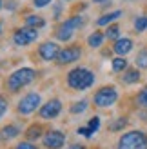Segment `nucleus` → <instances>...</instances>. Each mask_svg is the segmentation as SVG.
<instances>
[{
  "instance_id": "7",
  "label": "nucleus",
  "mask_w": 147,
  "mask_h": 149,
  "mask_svg": "<svg viewBox=\"0 0 147 149\" xmlns=\"http://www.w3.org/2000/svg\"><path fill=\"white\" fill-rule=\"evenodd\" d=\"M36 38H38V31L33 27H22V29H17L13 35V44L15 46H29V44H33Z\"/></svg>"
},
{
  "instance_id": "27",
  "label": "nucleus",
  "mask_w": 147,
  "mask_h": 149,
  "mask_svg": "<svg viewBox=\"0 0 147 149\" xmlns=\"http://www.w3.org/2000/svg\"><path fill=\"white\" fill-rule=\"evenodd\" d=\"M6 111H7V100H6V96L0 95V118L4 116Z\"/></svg>"
},
{
  "instance_id": "30",
  "label": "nucleus",
  "mask_w": 147,
  "mask_h": 149,
  "mask_svg": "<svg viewBox=\"0 0 147 149\" xmlns=\"http://www.w3.org/2000/svg\"><path fill=\"white\" fill-rule=\"evenodd\" d=\"M49 2H53V0H35L33 6H35V7H46Z\"/></svg>"
},
{
  "instance_id": "32",
  "label": "nucleus",
  "mask_w": 147,
  "mask_h": 149,
  "mask_svg": "<svg viewBox=\"0 0 147 149\" xmlns=\"http://www.w3.org/2000/svg\"><path fill=\"white\" fill-rule=\"evenodd\" d=\"M93 2H96V4H105V2H109V0H93Z\"/></svg>"
},
{
  "instance_id": "5",
  "label": "nucleus",
  "mask_w": 147,
  "mask_h": 149,
  "mask_svg": "<svg viewBox=\"0 0 147 149\" xmlns=\"http://www.w3.org/2000/svg\"><path fill=\"white\" fill-rule=\"evenodd\" d=\"M84 26V17H71L64 22V24L58 27V31H56V38L58 40H62V42H67L73 35H75V31L78 27H82Z\"/></svg>"
},
{
  "instance_id": "4",
  "label": "nucleus",
  "mask_w": 147,
  "mask_h": 149,
  "mask_svg": "<svg viewBox=\"0 0 147 149\" xmlns=\"http://www.w3.org/2000/svg\"><path fill=\"white\" fill-rule=\"evenodd\" d=\"M118 100V91H116L114 86H104L100 87L96 93H94V106L96 107H111L113 104Z\"/></svg>"
},
{
  "instance_id": "22",
  "label": "nucleus",
  "mask_w": 147,
  "mask_h": 149,
  "mask_svg": "<svg viewBox=\"0 0 147 149\" xmlns=\"http://www.w3.org/2000/svg\"><path fill=\"white\" fill-rule=\"evenodd\" d=\"M87 109V100H80V102H75L73 106L69 107V111L73 115H80V113H84V111Z\"/></svg>"
},
{
  "instance_id": "25",
  "label": "nucleus",
  "mask_w": 147,
  "mask_h": 149,
  "mask_svg": "<svg viewBox=\"0 0 147 149\" xmlns=\"http://www.w3.org/2000/svg\"><path fill=\"white\" fill-rule=\"evenodd\" d=\"M136 102L140 104L142 107H147V87H144L140 93H138V98H136Z\"/></svg>"
},
{
  "instance_id": "13",
  "label": "nucleus",
  "mask_w": 147,
  "mask_h": 149,
  "mask_svg": "<svg viewBox=\"0 0 147 149\" xmlns=\"http://www.w3.org/2000/svg\"><path fill=\"white\" fill-rule=\"evenodd\" d=\"M18 135H20V127L15 124H7L0 129V140H4V142H9V140L17 138Z\"/></svg>"
},
{
  "instance_id": "3",
  "label": "nucleus",
  "mask_w": 147,
  "mask_h": 149,
  "mask_svg": "<svg viewBox=\"0 0 147 149\" xmlns=\"http://www.w3.org/2000/svg\"><path fill=\"white\" fill-rule=\"evenodd\" d=\"M118 149H147V135L144 131L123 133L118 140Z\"/></svg>"
},
{
  "instance_id": "21",
  "label": "nucleus",
  "mask_w": 147,
  "mask_h": 149,
  "mask_svg": "<svg viewBox=\"0 0 147 149\" xmlns=\"http://www.w3.org/2000/svg\"><path fill=\"white\" fill-rule=\"evenodd\" d=\"M126 125H127V118L126 116H120V118H116L114 122L109 124V131H122Z\"/></svg>"
},
{
  "instance_id": "6",
  "label": "nucleus",
  "mask_w": 147,
  "mask_h": 149,
  "mask_svg": "<svg viewBox=\"0 0 147 149\" xmlns=\"http://www.w3.org/2000/svg\"><path fill=\"white\" fill-rule=\"evenodd\" d=\"M40 104H42V100H40L38 93H27L24 98L18 102L17 111L20 115H31V113H35V111L40 107Z\"/></svg>"
},
{
  "instance_id": "23",
  "label": "nucleus",
  "mask_w": 147,
  "mask_h": 149,
  "mask_svg": "<svg viewBox=\"0 0 147 149\" xmlns=\"http://www.w3.org/2000/svg\"><path fill=\"white\" fill-rule=\"evenodd\" d=\"M147 29V17H136L135 18V31L142 33Z\"/></svg>"
},
{
  "instance_id": "26",
  "label": "nucleus",
  "mask_w": 147,
  "mask_h": 149,
  "mask_svg": "<svg viewBox=\"0 0 147 149\" xmlns=\"http://www.w3.org/2000/svg\"><path fill=\"white\" fill-rule=\"evenodd\" d=\"M87 127H89L91 133H96L98 127H100V118H98V116H93L91 120H89V124H87Z\"/></svg>"
},
{
  "instance_id": "14",
  "label": "nucleus",
  "mask_w": 147,
  "mask_h": 149,
  "mask_svg": "<svg viewBox=\"0 0 147 149\" xmlns=\"http://www.w3.org/2000/svg\"><path fill=\"white\" fill-rule=\"evenodd\" d=\"M140 80V69H126V73H123V77H122V82L123 84H127V86H131V84H136V82Z\"/></svg>"
},
{
  "instance_id": "24",
  "label": "nucleus",
  "mask_w": 147,
  "mask_h": 149,
  "mask_svg": "<svg viewBox=\"0 0 147 149\" xmlns=\"http://www.w3.org/2000/svg\"><path fill=\"white\" fill-rule=\"evenodd\" d=\"M118 36H120V27L118 26H109L107 27L105 38H109V40H118Z\"/></svg>"
},
{
  "instance_id": "31",
  "label": "nucleus",
  "mask_w": 147,
  "mask_h": 149,
  "mask_svg": "<svg viewBox=\"0 0 147 149\" xmlns=\"http://www.w3.org/2000/svg\"><path fill=\"white\" fill-rule=\"evenodd\" d=\"M65 149H85V146H82V144H73V146L65 147Z\"/></svg>"
},
{
  "instance_id": "16",
  "label": "nucleus",
  "mask_w": 147,
  "mask_h": 149,
  "mask_svg": "<svg viewBox=\"0 0 147 149\" xmlns=\"http://www.w3.org/2000/svg\"><path fill=\"white\" fill-rule=\"evenodd\" d=\"M104 40H105V35H104V33L94 31V33H91V35H89V38H87V44H89V47L98 49L102 44H104Z\"/></svg>"
},
{
  "instance_id": "2",
  "label": "nucleus",
  "mask_w": 147,
  "mask_h": 149,
  "mask_svg": "<svg viewBox=\"0 0 147 149\" xmlns=\"http://www.w3.org/2000/svg\"><path fill=\"white\" fill-rule=\"evenodd\" d=\"M35 78H36V71L33 68H20V69L13 71L9 74V78L6 82V87H7L9 93H17L22 87L29 86Z\"/></svg>"
},
{
  "instance_id": "10",
  "label": "nucleus",
  "mask_w": 147,
  "mask_h": 149,
  "mask_svg": "<svg viewBox=\"0 0 147 149\" xmlns=\"http://www.w3.org/2000/svg\"><path fill=\"white\" fill-rule=\"evenodd\" d=\"M42 144L46 149H60L65 144V135L62 131H49V133L44 135Z\"/></svg>"
},
{
  "instance_id": "28",
  "label": "nucleus",
  "mask_w": 147,
  "mask_h": 149,
  "mask_svg": "<svg viewBox=\"0 0 147 149\" xmlns=\"http://www.w3.org/2000/svg\"><path fill=\"white\" fill-rule=\"evenodd\" d=\"M15 149H38V147L33 146L31 142H20V144L15 146Z\"/></svg>"
},
{
  "instance_id": "34",
  "label": "nucleus",
  "mask_w": 147,
  "mask_h": 149,
  "mask_svg": "<svg viewBox=\"0 0 147 149\" xmlns=\"http://www.w3.org/2000/svg\"><path fill=\"white\" fill-rule=\"evenodd\" d=\"M0 7H2V0H0Z\"/></svg>"
},
{
  "instance_id": "18",
  "label": "nucleus",
  "mask_w": 147,
  "mask_h": 149,
  "mask_svg": "<svg viewBox=\"0 0 147 149\" xmlns=\"http://www.w3.org/2000/svg\"><path fill=\"white\" fill-rule=\"evenodd\" d=\"M111 65H113V71L114 73H123V71L127 69V60L123 56H116V58H113Z\"/></svg>"
},
{
  "instance_id": "1",
  "label": "nucleus",
  "mask_w": 147,
  "mask_h": 149,
  "mask_svg": "<svg viewBox=\"0 0 147 149\" xmlns=\"http://www.w3.org/2000/svg\"><path fill=\"white\" fill-rule=\"evenodd\" d=\"M94 84V74L87 68H75L67 73V86L75 91H85Z\"/></svg>"
},
{
  "instance_id": "17",
  "label": "nucleus",
  "mask_w": 147,
  "mask_h": 149,
  "mask_svg": "<svg viewBox=\"0 0 147 149\" xmlns=\"http://www.w3.org/2000/svg\"><path fill=\"white\" fill-rule=\"evenodd\" d=\"M46 26V20L42 17H36V15H29L26 17V27H33V29H40Z\"/></svg>"
},
{
  "instance_id": "29",
  "label": "nucleus",
  "mask_w": 147,
  "mask_h": 149,
  "mask_svg": "<svg viewBox=\"0 0 147 149\" xmlns=\"http://www.w3.org/2000/svg\"><path fill=\"white\" fill-rule=\"evenodd\" d=\"M78 135H82V136H85V138H91V136H93V133H91L89 127L85 125V127H78Z\"/></svg>"
},
{
  "instance_id": "20",
  "label": "nucleus",
  "mask_w": 147,
  "mask_h": 149,
  "mask_svg": "<svg viewBox=\"0 0 147 149\" xmlns=\"http://www.w3.org/2000/svg\"><path fill=\"white\" fill-rule=\"evenodd\" d=\"M135 62H136V68L138 69H147V49H142L140 53L136 55Z\"/></svg>"
},
{
  "instance_id": "8",
  "label": "nucleus",
  "mask_w": 147,
  "mask_h": 149,
  "mask_svg": "<svg viewBox=\"0 0 147 149\" xmlns=\"http://www.w3.org/2000/svg\"><path fill=\"white\" fill-rule=\"evenodd\" d=\"M60 113H62V102L58 98H53L46 104H42L40 109H38V116L42 120H53V118H56Z\"/></svg>"
},
{
  "instance_id": "35",
  "label": "nucleus",
  "mask_w": 147,
  "mask_h": 149,
  "mask_svg": "<svg viewBox=\"0 0 147 149\" xmlns=\"http://www.w3.org/2000/svg\"><path fill=\"white\" fill-rule=\"evenodd\" d=\"M0 27H2V24H0Z\"/></svg>"
},
{
  "instance_id": "12",
  "label": "nucleus",
  "mask_w": 147,
  "mask_h": 149,
  "mask_svg": "<svg viewBox=\"0 0 147 149\" xmlns=\"http://www.w3.org/2000/svg\"><path fill=\"white\" fill-rule=\"evenodd\" d=\"M131 49H133V40L131 38H118L113 46V51L118 56H126Z\"/></svg>"
},
{
  "instance_id": "19",
  "label": "nucleus",
  "mask_w": 147,
  "mask_h": 149,
  "mask_svg": "<svg viewBox=\"0 0 147 149\" xmlns=\"http://www.w3.org/2000/svg\"><path fill=\"white\" fill-rule=\"evenodd\" d=\"M42 136V127L40 125H31V127H27L26 131V138L27 140H38Z\"/></svg>"
},
{
  "instance_id": "15",
  "label": "nucleus",
  "mask_w": 147,
  "mask_h": 149,
  "mask_svg": "<svg viewBox=\"0 0 147 149\" xmlns=\"http://www.w3.org/2000/svg\"><path fill=\"white\" fill-rule=\"evenodd\" d=\"M120 17H122V11L116 9V11H111V13L104 15V17H100V18L96 20V24H98V26H111V22L118 20Z\"/></svg>"
},
{
  "instance_id": "11",
  "label": "nucleus",
  "mask_w": 147,
  "mask_h": 149,
  "mask_svg": "<svg viewBox=\"0 0 147 149\" xmlns=\"http://www.w3.org/2000/svg\"><path fill=\"white\" fill-rule=\"evenodd\" d=\"M58 53H60V46L56 42H44L38 47V55L44 62H53L58 58Z\"/></svg>"
},
{
  "instance_id": "33",
  "label": "nucleus",
  "mask_w": 147,
  "mask_h": 149,
  "mask_svg": "<svg viewBox=\"0 0 147 149\" xmlns=\"http://www.w3.org/2000/svg\"><path fill=\"white\" fill-rule=\"evenodd\" d=\"M64 2H71V0H64Z\"/></svg>"
},
{
  "instance_id": "9",
  "label": "nucleus",
  "mask_w": 147,
  "mask_h": 149,
  "mask_svg": "<svg viewBox=\"0 0 147 149\" xmlns=\"http://www.w3.org/2000/svg\"><path fill=\"white\" fill-rule=\"evenodd\" d=\"M80 56H82V47H80V46H69V47H65V49H60L56 62L60 64V65L73 64V62L80 60Z\"/></svg>"
}]
</instances>
